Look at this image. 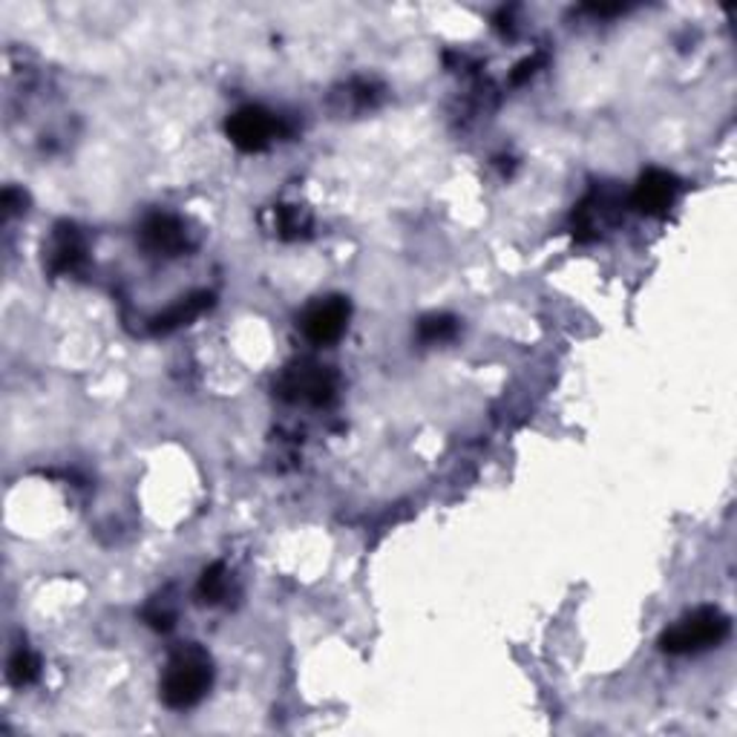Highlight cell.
I'll return each instance as SVG.
<instances>
[{
  "label": "cell",
  "mask_w": 737,
  "mask_h": 737,
  "mask_svg": "<svg viewBox=\"0 0 737 737\" xmlns=\"http://www.w3.org/2000/svg\"><path fill=\"white\" fill-rule=\"evenodd\" d=\"M211 683H214V663L211 656L200 649V645H179L173 654H170L168 665H164L162 683H159V697L168 708L173 712H184V708H193L196 703L211 692Z\"/></svg>",
  "instance_id": "6da1fadb"
},
{
  "label": "cell",
  "mask_w": 737,
  "mask_h": 737,
  "mask_svg": "<svg viewBox=\"0 0 737 737\" xmlns=\"http://www.w3.org/2000/svg\"><path fill=\"white\" fill-rule=\"evenodd\" d=\"M731 631L729 617L717 608H697L677 620L671 628H665L660 637V649L665 654H697V651L715 649L720 645Z\"/></svg>",
  "instance_id": "7a4b0ae2"
},
{
  "label": "cell",
  "mask_w": 737,
  "mask_h": 737,
  "mask_svg": "<svg viewBox=\"0 0 737 737\" xmlns=\"http://www.w3.org/2000/svg\"><path fill=\"white\" fill-rule=\"evenodd\" d=\"M280 395L286 400H306V404H329L338 389V377L329 366L318 363H297L280 377Z\"/></svg>",
  "instance_id": "3957f363"
},
{
  "label": "cell",
  "mask_w": 737,
  "mask_h": 737,
  "mask_svg": "<svg viewBox=\"0 0 737 737\" xmlns=\"http://www.w3.org/2000/svg\"><path fill=\"white\" fill-rule=\"evenodd\" d=\"M228 139L234 141L236 148L245 150V153H257V150H266L277 133H280V121L277 116L263 107H243L228 118Z\"/></svg>",
  "instance_id": "277c9868"
},
{
  "label": "cell",
  "mask_w": 737,
  "mask_h": 737,
  "mask_svg": "<svg viewBox=\"0 0 737 737\" xmlns=\"http://www.w3.org/2000/svg\"><path fill=\"white\" fill-rule=\"evenodd\" d=\"M349 314H352V309H349L346 297H325V300L309 306V311L302 314V334L314 346H329L346 332Z\"/></svg>",
  "instance_id": "5b68a950"
},
{
  "label": "cell",
  "mask_w": 737,
  "mask_h": 737,
  "mask_svg": "<svg viewBox=\"0 0 737 737\" xmlns=\"http://www.w3.org/2000/svg\"><path fill=\"white\" fill-rule=\"evenodd\" d=\"M680 193V182L669 170H645L631 191V205L645 216H665Z\"/></svg>",
  "instance_id": "8992f818"
},
{
  "label": "cell",
  "mask_w": 737,
  "mask_h": 737,
  "mask_svg": "<svg viewBox=\"0 0 737 737\" xmlns=\"http://www.w3.org/2000/svg\"><path fill=\"white\" fill-rule=\"evenodd\" d=\"M139 239L150 254H159V257H179V254L188 252V245H191L188 243L184 222L170 214L150 216V220L141 225Z\"/></svg>",
  "instance_id": "52a82bcc"
},
{
  "label": "cell",
  "mask_w": 737,
  "mask_h": 737,
  "mask_svg": "<svg viewBox=\"0 0 737 737\" xmlns=\"http://www.w3.org/2000/svg\"><path fill=\"white\" fill-rule=\"evenodd\" d=\"M211 302H214V295H207V291H200V295H191V297H182V300H179L177 306H170L164 314H159V318L150 320V332H153V334L177 332V329H182V325L193 323V320L200 318L202 311L211 309Z\"/></svg>",
  "instance_id": "ba28073f"
},
{
  "label": "cell",
  "mask_w": 737,
  "mask_h": 737,
  "mask_svg": "<svg viewBox=\"0 0 737 737\" xmlns=\"http://www.w3.org/2000/svg\"><path fill=\"white\" fill-rule=\"evenodd\" d=\"M84 259V245L82 239H78V234H75L73 225H64V228L58 231V236H55V245H52V254H50V266L55 274H67V271H75V266Z\"/></svg>",
  "instance_id": "9c48e42d"
},
{
  "label": "cell",
  "mask_w": 737,
  "mask_h": 737,
  "mask_svg": "<svg viewBox=\"0 0 737 737\" xmlns=\"http://www.w3.org/2000/svg\"><path fill=\"white\" fill-rule=\"evenodd\" d=\"M196 594H200L202 602H207V605H216L225 599V594H228V570H225L222 562H214L211 568L202 570L200 585H196Z\"/></svg>",
  "instance_id": "30bf717a"
},
{
  "label": "cell",
  "mask_w": 737,
  "mask_h": 737,
  "mask_svg": "<svg viewBox=\"0 0 737 737\" xmlns=\"http://www.w3.org/2000/svg\"><path fill=\"white\" fill-rule=\"evenodd\" d=\"M38 674H41V660H38L30 649H18L15 654H12V660H9V669H7L9 683L18 688H23V686H30V683H35Z\"/></svg>",
  "instance_id": "8fae6325"
},
{
  "label": "cell",
  "mask_w": 737,
  "mask_h": 737,
  "mask_svg": "<svg viewBox=\"0 0 737 737\" xmlns=\"http://www.w3.org/2000/svg\"><path fill=\"white\" fill-rule=\"evenodd\" d=\"M458 334V320L452 314H427L418 323V338L424 343H444Z\"/></svg>",
  "instance_id": "7c38bea8"
},
{
  "label": "cell",
  "mask_w": 737,
  "mask_h": 737,
  "mask_svg": "<svg viewBox=\"0 0 737 737\" xmlns=\"http://www.w3.org/2000/svg\"><path fill=\"white\" fill-rule=\"evenodd\" d=\"M145 620H148V626L156 628V631H170L173 622H177V608L170 605L168 597H156L153 602L145 608Z\"/></svg>",
  "instance_id": "4fadbf2b"
},
{
  "label": "cell",
  "mask_w": 737,
  "mask_h": 737,
  "mask_svg": "<svg viewBox=\"0 0 737 737\" xmlns=\"http://www.w3.org/2000/svg\"><path fill=\"white\" fill-rule=\"evenodd\" d=\"M274 216H277V225H274V228H277V234L280 236H300L302 231L309 228V216H302L300 214V207H277V211H274Z\"/></svg>",
  "instance_id": "5bb4252c"
}]
</instances>
